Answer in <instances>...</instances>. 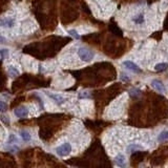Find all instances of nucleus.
I'll return each mask as SVG.
<instances>
[{"label":"nucleus","instance_id":"1","mask_svg":"<svg viewBox=\"0 0 168 168\" xmlns=\"http://www.w3.org/2000/svg\"><path fill=\"white\" fill-rule=\"evenodd\" d=\"M78 56L80 59L84 62H91L94 59L95 54L91 52V49H86V47H80L78 49Z\"/></svg>","mask_w":168,"mask_h":168},{"label":"nucleus","instance_id":"2","mask_svg":"<svg viewBox=\"0 0 168 168\" xmlns=\"http://www.w3.org/2000/svg\"><path fill=\"white\" fill-rule=\"evenodd\" d=\"M71 146L69 143H64V144H62L60 145L59 147L56 148V152H57V155H60V157H66L71 153Z\"/></svg>","mask_w":168,"mask_h":168},{"label":"nucleus","instance_id":"3","mask_svg":"<svg viewBox=\"0 0 168 168\" xmlns=\"http://www.w3.org/2000/svg\"><path fill=\"white\" fill-rule=\"evenodd\" d=\"M14 113L17 118H25L29 115V109L24 106H19L14 110Z\"/></svg>","mask_w":168,"mask_h":168},{"label":"nucleus","instance_id":"4","mask_svg":"<svg viewBox=\"0 0 168 168\" xmlns=\"http://www.w3.org/2000/svg\"><path fill=\"white\" fill-rule=\"evenodd\" d=\"M151 86L155 88V91H158L159 93H161V94H164L166 93V89H165V86L163 85L160 80H152L151 81Z\"/></svg>","mask_w":168,"mask_h":168},{"label":"nucleus","instance_id":"5","mask_svg":"<svg viewBox=\"0 0 168 168\" xmlns=\"http://www.w3.org/2000/svg\"><path fill=\"white\" fill-rule=\"evenodd\" d=\"M123 65H124L127 69H129V71H135V73H140V71H141V68L131 61H124L123 62Z\"/></svg>","mask_w":168,"mask_h":168},{"label":"nucleus","instance_id":"6","mask_svg":"<svg viewBox=\"0 0 168 168\" xmlns=\"http://www.w3.org/2000/svg\"><path fill=\"white\" fill-rule=\"evenodd\" d=\"M115 163H116L118 166H120V167H125L126 166V161H125V157L123 155H118L115 158Z\"/></svg>","mask_w":168,"mask_h":168},{"label":"nucleus","instance_id":"7","mask_svg":"<svg viewBox=\"0 0 168 168\" xmlns=\"http://www.w3.org/2000/svg\"><path fill=\"white\" fill-rule=\"evenodd\" d=\"M46 94L49 95V97L52 98L53 100L55 101V102H57L58 104H62L63 102L65 101V99L62 96H60V95H56V94H49V93H46Z\"/></svg>","mask_w":168,"mask_h":168},{"label":"nucleus","instance_id":"8","mask_svg":"<svg viewBox=\"0 0 168 168\" xmlns=\"http://www.w3.org/2000/svg\"><path fill=\"white\" fill-rule=\"evenodd\" d=\"M0 24L3 27H12L14 25V20L12 18H4V19L1 20Z\"/></svg>","mask_w":168,"mask_h":168},{"label":"nucleus","instance_id":"9","mask_svg":"<svg viewBox=\"0 0 168 168\" xmlns=\"http://www.w3.org/2000/svg\"><path fill=\"white\" fill-rule=\"evenodd\" d=\"M20 137H21L23 141H25V142H29V141H31V139H32L31 133H29V131H26V130H21V131H20Z\"/></svg>","mask_w":168,"mask_h":168},{"label":"nucleus","instance_id":"10","mask_svg":"<svg viewBox=\"0 0 168 168\" xmlns=\"http://www.w3.org/2000/svg\"><path fill=\"white\" fill-rule=\"evenodd\" d=\"M155 69L157 71H163L165 69H168V63H159L155 65Z\"/></svg>","mask_w":168,"mask_h":168},{"label":"nucleus","instance_id":"11","mask_svg":"<svg viewBox=\"0 0 168 168\" xmlns=\"http://www.w3.org/2000/svg\"><path fill=\"white\" fill-rule=\"evenodd\" d=\"M159 141H165V140H168V130H165V131H162L160 135H159Z\"/></svg>","mask_w":168,"mask_h":168},{"label":"nucleus","instance_id":"12","mask_svg":"<svg viewBox=\"0 0 168 168\" xmlns=\"http://www.w3.org/2000/svg\"><path fill=\"white\" fill-rule=\"evenodd\" d=\"M9 71H10V76L11 77H13V78L17 77V76L19 75V71L15 67H11L10 69H9Z\"/></svg>","mask_w":168,"mask_h":168},{"label":"nucleus","instance_id":"13","mask_svg":"<svg viewBox=\"0 0 168 168\" xmlns=\"http://www.w3.org/2000/svg\"><path fill=\"white\" fill-rule=\"evenodd\" d=\"M7 110V104L3 101H0V113H5Z\"/></svg>","mask_w":168,"mask_h":168},{"label":"nucleus","instance_id":"14","mask_svg":"<svg viewBox=\"0 0 168 168\" xmlns=\"http://www.w3.org/2000/svg\"><path fill=\"white\" fill-rule=\"evenodd\" d=\"M68 34L71 36H73L75 39H80V35L77 33V31H75V29H69L68 31Z\"/></svg>","mask_w":168,"mask_h":168},{"label":"nucleus","instance_id":"15","mask_svg":"<svg viewBox=\"0 0 168 168\" xmlns=\"http://www.w3.org/2000/svg\"><path fill=\"white\" fill-rule=\"evenodd\" d=\"M133 20H135V22H136V23H143L144 17H143V15L141 14V15H138L137 17H135V18H133Z\"/></svg>","mask_w":168,"mask_h":168},{"label":"nucleus","instance_id":"16","mask_svg":"<svg viewBox=\"0 0 168 168\" xmlns=\"http://www.w3.org/2000/svg\"><path fill=\"white\" fill-rule=\"evenodd\" d=\"M0 55H1L2 58H7V56H9V49H0Z\"/></svg>","mask_w":168,"mask_h":168},{"label":"nucleus","instance_id":"17","mask_svg":"<svg viewBox=\"0 0 168 168\" xmlns=\"http://www.w3.org/2000/svg\"><path fill=\"white\" fill-rule=\"evenodd\" d=\"M140 148H141V147H140L139 145H135V144H133V145H130L129 147L127 148V150L130 152V150L133 151V150H135V149H140Z\"/></svg>","mask_w":168,"mask_h":168},{"label":"nucleus","instance_id":"18","mask_svg":"<svg viewBox=\"0 0 168 168\" xmlns=\"http://www.w3.org/2000/svg\"><path fill=\"white\" fill-rule=\"evenodd\" d=\"M79 97L82 98V99H83V98H88V97H89V93H87V91L80 93V94H79Z\"/></svg>","mask_w":168,"mask_h":168},{"label":"nucleus","instance_id":"19","mask_svg":"<svg viewBox=\"0 0 168 168\" xmlns=\"http://www.w3.org/2000/svg\"><path fill=\"white\" fill-rule=\"evenodd\" d=\"M140 94H141L140 89H137V88H133V91H130V95H131V96H135V95H140Z\"/></svg>","mask_w":168,"mask_h":168},{"label":"nucleus","instance_id":"20","mask_svg":"<svg viewBox=\"0 0 168 168\" xmlns=\"http://www.w3.org/2000/svg\"><path fill=\"white\" fill-rule=\"evenodd\" d=\"M121 79H122V80H125L126 82L129 81V78L127 77V76H125V75H122V76H121Z\"/></svg>","mask_w":168,"mask_h":168},{"label":"nucleus","instance_id":"21","mask_svg":"<svg viewBox=\"0 0 168 168\" xmlns=\"http://www.w3.org/2000/svg\"><path fill=\"white\" fill-rule=\"evenodd\" d=\"M5 40H4V38L3 37H0V43H5Z\"/></svg>","mask_w":168,"mask_h":168}]
</instances>
